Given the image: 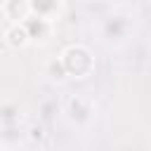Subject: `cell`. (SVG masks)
<instances>
[{"label":"cell","instance_id":"cell-1","mask_svg":"<svg viewBox=\"0 0 151 151\" xmlns=\"http://www.w3.org/2000/svg\"><path fill=\"white\" fill-rule=\"evenodd\" d=\"M5 35H7V42H9V45H14V47H24V45L28 42V31H26V28H24V24H19V21H17V24H12V26L7 28V33H5Z\"/></svg>","mask_w":151,"mask_h":151}]
</instances>
